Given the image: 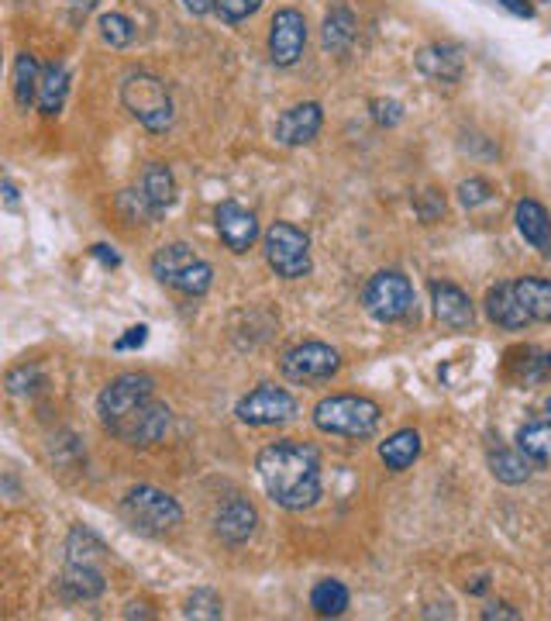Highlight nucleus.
Segmentation results:
<instances>
[{
    "mask_svg": "<svg viewBox=\"0 0 551 621\" xmlns=\"http://www.w3.org/2000/svg\"><path fill=\"white\" fill-rule=\"evenodd\" d=\"M490 470H493V477H497L500 483L517 487V483H528V477H531V459H528L521 449H503V446H497V449L490 452Z\"/></svg>",
    "mask_w": 551,
    "mask_h": 621,
    "instance_id": "nucleus-27",
    "label": "nucleus"
},
{
    "mask_svg": "<svg viewBox=\"0 0 551 621\" xmlns=\"http://www.w3.org/2000/svg\"><path fill=\"white\" fill-rule=\"evenodd\" d=\"M369 111H373V121L379 124V129H394V124L404 121V104H400V101H390V98L369 101Z\"/></svg>",
    "mask_w": 551,
    "mask_h": 621,
    "instance_id": "nucleus-36",
    "label": "nucleus"
},
{
    "mask_svg": "<svg viewBox=\"0 0 551 621\" xmlns=\"http://www.w3.org/2000/svg\"><path fill=\"white\" fill-rule=\"evenodd\" d=\"M170 421H173V411L166 408L162 400H145L142 408H135L132 415H124L118 425H111L108 431L114 439H121L124 446H155L162 435L170 431Z\"/></svg>",
    "mask_w": 551,
    "mask_h": 621,
    "instance_id": "nucleus-11",
    "label": "nucleus"
},
{
    "mask_svg": "<svg viewBox=\"0 0 551 621\" xmlns=\"http://www.w3.org/2000/svg\"><path fill=\"white\" fill-rule=\"evenodd\" d=\"M4 201H8V207H18V186L11 180H4Z\"/></svg>",
    "mask_w": 551,
    "mask_h": 621,
    "instance_id": "nucleus-45",
    "label": "nucleus"
},
{
    "mask_svg": "<svg viewBox=\"0 0 551 621\" xmlns=\"http://www.w3.org/2000/svg\"><path fill=\"white\" fill-rule=\"evenodd\" d=\"M255 525H258V511L245 497H232V501H224L214 515V536L224 546H245L255 536Z\"/></svg>",
    "mask_w": 551,
    "mask_h": 621,
    "instance_id": "nucleus-15",
    "label": "nucleus"
},
{
    "mask_svg": "<svg viewBox=\"0 0 551 621\" xmlns=\"http://www.w3.org/2000/svg\"><path fill=\"white\" fill-rule=\"evenodd\" d=\"M379 404L359 394H335L324 397L314 408V425L324 435H341V439H369L379 425Z\"/></svg>",
    "mask_w": 551,
    "mask_h": 621,
    "instance_id": "nucleus-4",
    "label": "nucleus"
},
{
    "mask_svg": "<svg viewBox=\"0 0 551 621\" xmlns=\"http://www.w3.org/2000/svg\"><path fill=\"white\" fill-rule=\"evenodd\" d=\"M118 207L121 214L127 217L132 225H145V222H155V207L149 204V197L142 194V186H132V191H121L118 194Z\"/></svg>",
    "mask_w": 551,
    "mask_h": 621,
    "instance_id": "nucleus-30",
    "label": "nucleus"
},
{
    "mask_svg": "<svg viewBox=\"0 0 551 621\" xmlns=\"http://www.w3.org/2000/svg\"><path fill=\"white\" fill-rule=\"evenodd\" d=\"M67 552H70V563H90L93 556L104 552V542L96 539L90 528H73L70 542H67Z\"/></svg>",
    "mask_w": 551,
    "mask_h": 621,
    "instance_id": "nucleus-32",
    "label": "nucleus"
},
{
    "mask_svg": "<svg viewBox=\"0 0 551 621\" xmlns=\"http://www.w3.org/2000/svg\"><path fill=\"white\" fill-rule=\"evenodd\" d=\"M104 573L90 563H70V570L62 573V594L70 601H96L104 594Z\"/></svg>",
    "mask_w": 551,
    "mask_h": 621,
    "instance_id": "nucleus-23",
    "label": "nucleus"
},
{
    "mask_svg": "<svg viewBox=\"0 0 551 621\" xmlns=\"http://www.w3.org/2000/svg\"><path fill=\"white\" fill-rule=\"evenodd\" d=\"M101 35L111 49H127L135 42V24H132V18L111 11V14L101 18Z\"/></svg>",
    "mask_w": 551,
    "mask_h": 621,
    "instance_id": "nucleus-31",
    "label": "nucleus"
},
{
    "mask_svg": "<svg viewBox=\"0 0 551 621\" xmlns=\"http://www.w3.org/2000/svg\"><path fill=\"white\" fill-rule=\"evenodd\" d=\"M152 276L162 287H173L186 297H204L214 284V269L207 259H201L190 245L183 242H170L155 248L152 256Z\"/></svg>",
    "mask_w": 551,
    "mask_h": 621,
    "instance_id": "nucleus-3",
    "label": "nucleus"
},
{
    "mask_svg": "<svg viewBox=\"0 0 551 621\" xmlns=\"http://www.w3.org/2000/svg\"><path fill=\"white\" fill-rule=\"evenodd\" d=\"M513 217H517V232H521V238H524L528 245H534V248H544V242H548V235H551V217H548V211H544L538 201L524 197L521 204H517Z\"/></svg>",
    "mask_w": 551,
    "mask_h": 621,
    "instance_id": "nucleus-25",
    "label": "nucleus"
},
{
    "mask_svg": "<svg viewBox=\"0 0 551 621\" xmlns=\"http://www.w3.org/2000/svg\"><path fill=\"white\" fill-rule=\"evenodd\" d=\"M96 4H101V0H70V18H73V24H80Z\"/></svg>",
    "mask_w": 551,
    "mask_h": 621,
    "instance_id": "nucleus-42",
    "label": "nucleus"
},
{
    "mask_svg": "<svg viewBox=\"0 0 551 621\" xmlns=\"http://www.w3.org/2000/svg\"><path fill=\"white\" fill-rule=\"evenodd\" d=\"M486 318H490L493 325H500V328H507V332H521V328L534 325L528 318L521 297H517L513 284H497L490 294H486Z\"/></svg>",
    "mask_w": 551,
    "mask_h": 621,
    "instance_id": "nucleus-18",
    "label": "nucleus"
},
{
    "mask_svg": "<svg viewBox=\"0 0 551 621\" xmlns=\"http://www.w3.org/2000/svg\"><path fill=\"white\" fill-rule=\"evenodd\" d=\"M42 70H45V67H39V59L31 55V52H18V59H14V101H18L21 108L39 104Z\"/></svg>",
    "mask_w": 551,
    "mask_h": 621,
    "instance_id": "nucleus-26",
    "label": "nucleus"
},
{
    "mask_svg": "<svg viewBox=\"0 0 551 621\" xmlns=\"http://www.w3.org/2000/svg\"><path fill=\"white\" fill-rule=\"evenodd\" d=\"M186 618H221L224 614V601L214 594V590H193L186 598V608H183Z\"/></svg>",
    "mask_w": 551,
    "mask_h": 621,
    "instance_id": "nucleus-33",
    "label": "nucleus"
},
{
    "mask_svg": "<svg viewBox=\"0 0 551 621\" xmlns=\"http://www.w3.org/2000/svg\"><path fill=\"white\" fill-rule=\"evenodd\" d=\"M263 253L276 276L304 279L310 273V238L289 222H276L263 235Z\"/></svg>",
    "mask_w": 551,
    "mask_h": 621,
    "instance_id": "nucleus-6",
    "label": "nucleus"
},
{
    "mask_svg": "<svg viewBox=\"0 0 551 621\" xmlns=\"http://www.w3.org/2000/svg\"><path fill=\"white\" fill-rule=\"evenodd\" d=\"M341 369V356L324 346V342H300V346L286 349L279 359V373L289 384H320L331 380Z\"/></svg>",
    "mask_w": 551,
    "mask_h": 621,
    "instance_id": "nucleus-9",
    "label": "nucleus"
},
{
    "mask_svg": "<svg viewBox=\"0 0 551 621\" xmlns=\"http://www.w3.org/2000/svg\"><path fill=\"white\" fill-rule=\"evenodd\" d=\"M155 397V380L145 377V373H121V377H114L101 397H96V415H101L104 428L118 425L124 415H132L135 408H142L145 400Z\"/></svg>",
    "mask_w": 551,
    "mask_h": 621,
    "instance_id": "nucleus-8",
    "label": "nucleus"
},
{
    "mask_svg": "<svg viewBox=\"0 0 551 621\" xmlns=\"http://www.w3.org/2000/svg\"><path fill=\"white\" fill-rule=\"evenodd\" d=\"M258 8H263V0H217L214 14L224 24H238V21H248Z\"/></svg>",
    "mask_w": 551,
    "mask_h": 621,
    "instance_id": "nucleus-34",
    "label": "nucleus"
},
{
    "mask_svg": "<svg viewBox=\"0 0 551 621\" xmlns=\"http://www.w3.org/2000/svg\"><path fill=\"white\" fill-rule=\"evenodd\" d=\"M238 421L245 425H255V428H266V425H283L297 415V397L283 390V387H273V384H263L255 387L252 394H245L235 408Z\"/></svg>",
    "mask_w": 551,
    "mask_h": 621,
    "instance_id": "nucleus-10",
    "label": "nucleus"
},
{
    "mask_svg": "<svg viewBox=\"0 0 551 621\" xmlns=\"http://www.w3.org/2000/svg\"><path fill=\"white\" fill-rule=\"evenodd\" d=\"M517 287V297H521L528 318L538 322V325H551V279H541V276H521L513 279Z\"/></svg>",
    "mask_w": 551,
    "mask_h": 621,
    "instance_id": "nucleus-22",
    "label": "nucleus"
},
{
    "mask_svg": "<svg viewBox=\"0 0 551 621\" xmlns=\"http://www.w3.org/2000/svg\"><path fill=\"white\" fill-rule=\"evenodd\" d=\"M517 449L538 466H551V421L524 425L521 431H517Z\"/></svg>",
    "mask_w": 551,
    "mask_h": 621,
    "instance_id": "nucleus-28",
    "label": "nucleus"
},
{
    "mask_svg": "<svg viewBox=\"0 0 551 621\" xmlns=\"http://www.w3.org/2000/svg\"><path fill=\"white\" fill-rule=\"evenodd\" d=\"M497 4L500 8H507L510 14H517V18H534V4H531V0H497Z\"/></svg>",
    "mask_w": 551,
    "mask_h": 621,
    "instance_id": "nucleus-41",
    "label": "nucleus"
},
{
    "mask_svg": "<svg viewBox=\"0 0 551 621\" xmlns=\"http://www.w3.org/2000/svg\"><path fill=\"white\" fill-rule=\"evenodd\" d=\"M307 45V18L297 8H283L273 14L269 24V59L279 70L297 67Z\"/></svg>",
    "mask_w": 551,
    "mask_h": 621,
    "instance_id": "nucleus-12",
    "label": "nucleus"
},
{
    "mask_svg": "<svg viewBox=\"0 0 551 621\" xmlns=\"http://www.w3.org/2000/svg\"><path fill=\"white\" fill-rule=\"evenodd\" d=\"M183 8L193 14V18H204L217 8V0H183Z\"/></svg>",
    "mask_w": 551,
    "mask_h": 621,
    "instance_id": "nucleus-43",
    "label": "nucleus"
},
{
    "mask_svg": "<svg viewBox=\"0 0 551 621\" xmlns=\"http://www.w3.org/2000/svg\"><path fill=\"white\" fill-rule=\"evenodd\" d=\"M459 201H462V207H482V204H490L493 201V186L486 183L482 176H472V180H466V183H459Z\"/></svg>",
    "mask_w": 551,
    "mask_h": 621,
    "instance_id": "nucleus-35",
    "label": "nucleus"
},
{
    "mask_svg": "<svg viewBox=\"0 0 551 621\" xmlns=\"http://www.w3.org/2000/svg\"><path fill=\"white\" fill-rule=\"evenodd\" d=\"M363 304H366L369 315L382 325L404 322L414 310V287H410V279L404 273L382 269V273L369 276V284L363 287Z\"/></svg>",
    "mask_w": 551,
    "mask_h": 621,
    "instance_id": "nucleus-7",
    "label": "nucleus"
},
{
    "mask_svg": "<svg viewBox=\"0 0 551 621\" xmlns=\"http://www.w3.org/2000/svg\"><path fill=\"white\" fill-rule=\"evenodd\" d=\"M310 608L320 614V618H338L345 614L348 608V587L341 580H320L314 590H310Z\"/></svg>",
    "mask_w": 551,
    "mask_h": 621,
    "instance_id": "nucleus-29",
    "label": "nucleus"
},
{
    "mask_svg": "<svg viewBox=\"0 0 551 621\" xmlns=\"http://www.w3.org/2000/svg\"><path fill=\"white\" fill-rule=\"evenodd\" d=\"M142 194L149 197V204L155 207V214L162 217L173 204H176V176L166 163H149L145 176H142Z\"/></svg>",
    "mask_w": 551,
    "mask_h": 621,
    "instance_id": "nucleus-20",
    "label": "nucleus"
},
{
    "mask_svg": "<svg viewBox=\"0 0 551 621\" xmlns=\"http://www.w3.org/2000/svg\"><path fill=\"white\" fill-rule=\"evenodd\" d=\"M70 98V70L62 62H49L42 70V83H39V111L45 118H55Z\"/></svg>",
    "mask_w": 551,
    "mask_h": 621,
    "instance_id": "nucleus-21",
    "label": "nucleus"
},
{
    "mask_svg": "<svg viewBox=\"0 0 551 621\" xmlns=\"http://www.w3.org/2000/svg\"><path fill=\"white\" fill-rule=\"evenodd\" d=\"M417 214H420V222H438V217L445 214V201H441V194L438 191H425L417 197Z\"/></svg>",
    "mask_w": 551,
    "mask_h": 621,
    "instance_id": "nucleus-37",
    "label": "nucleus"
},
{
    "mask_svg": "<svg viewBox=\"0 0 551 621\" xmlns=\"http://www.w3.org/2000/svg\"><path fill=\"white\" fill-rule=\"evenodd\" d=\"M431 304H435V318L451 328V332H466L476 322V310L466 291H459L456 284H431Z\"/></svg>",
    "mask_w": 551,
    "mask_h": 621,
    "instance_id": "nucleus-16",
    "label": "nucleus"
},
{
    "mask_svg": "<svg viewBox=\"0 0 551 621\" xmlns=\"http://www.w3.org/2000/svg\"><path fill=\"white\" fill-rule=\"evenodd\" d=\"M258 480H263L269 501L283 511H307L320 497V459L310 446L279 439L266 446L255 459Z\"/></svg>",
    "mask_w": 551,
    "mask_h": 621,
    "instance_id": "nucleus-1",
    "label": "nucleus"
},
{
    "mask_svg": "<svg viewBox=\"0 0 551 621\" xmlns=\"http://www.w3.org/2000/svg\"><path fill=\"white\" fill-rule=\"evenodd\" d=\"M31 384H39V369L35 366H18L8 373V390L11 394H28V390H35Z\"/></svg>",
    "mask_w": 551,
    "mask_h": 621,
    "instance_id": "nucleus-38",
    "label": "nucleus"
},
{
    "mask_svg": "<svg viewBox=\"0 0 551 621\" xmlns=\"http://www.w3.org/2000/svg\"><path fill=\"white\" fill-rule=\"evenodd\" d=\"M414 67L435 83H456L462 77V49L448 42L425 45L414 55Z\"/></svg>",
    "mask_w": 551,
    "mask_h": 621,
    "instance_id": "nucleus-17",
    "label": "nucleus"
},
{
    "mask_svg": "<svg viewBox=\"0 0 551 621\" xmlns=\"http://www.w3.org/2000/svg\"><path fill=\"white\" fill-rule=\"evenodd\" d=\"M121 515L142 536H166V532H173V528H180V521H183V508H180L176 497L159 490V487H149V483L132 487L124 493Z\"/></svg>",
    "mask_w": 551,
    "mask_h": 621,
    "instance_id": "nucleus-5",
    "label": "nucleus"
},
{
    "mask_svg": "<svg viewBox=\"0 0 551 621\" xmlns=\"http://www.w3.org/2000/svg\"><path fill=\"white\" fill-rule=\"evenodd\" d=\"M214 225H217V235L221 242L232 248V253H248V248L255 245L258 238V222H255V214L235 201H224L217 204L214 211Z\"/></svg>",
    "mask_w": 551,
    "mask_h": 621,
    "instance_id": "nucleus-14",
    "label": "nucleus"
},
{
    "mask_svg": "<svg viewBox=\"0 0 551 621\" xmlns=\"http://www.w3.org/2000/svg\"><path fill=\"white\" fill-rule=\"evenodd\" d=\"M320 124H324V111L317 101H304V104H294V108H286L279 118H276V142L279 145H289V149H297V145H307L317 139L320 132Z\"/></svg>",
    "mask_w": 551,
    "mask_h": 621,
    "instance_id": "nucleus-13",
    "label": "nucleus"
},
{
    "mask_svg": "<svg viewBox=\"0 0 551 621\" xmlns=\"http://www.w3.org/2000/svg\"><path fill=\"white\" fill-rule=\"evenodd\" d=\"M417 456H420V431H414V428L394 431L390 439L379 446V459L386 462V470H394V474L410 470V466L417 462Z\"/></svg>",
    "mask_w": 551,
    "mask_h": 621,
    "instance_id": "nucleus-19",
    "label": "nucleus"
},
{
    "mask_svg": "<svg viewBox=\"0 0 551 621\" xmlns=\"http://www.w3.org/2000/svg\"><path fill=\"white\" fill-rule=\"evenodd\" d=\"M145 338H149V328H145V325H135V328H127V335L118 338V349H121V353H124V349H139V346H145Z\"/></svg>",
    "mask_w": 551,
    "mask_h": 621,
    "instance_id": "nucleus-39",
    "label": "nucleus"
},
{
    "mask_svg": "<svg viewBox=\"0 0 551 621\" xmlns=\"http://www.w3.org/2000/svg\"><path fill=\"white\" fill-rule=\"evenodd\" d=\"M90 256H93V259H101V263H104L108 269L121 266V256L114 253V248H111V245H104V242H96V245L90 248Z\"/></svg>",
    "mask_w": 551,
    "mask_h": 621,
    "instance_id": "nucleus-40",
    "label": "nucleus"
},
{
    "mask_svg": "<svg viewBox=\"0 0 551 621\" xmlns=\"http://www.w3.org/2000/svg\"><path fill=\"white\" fill-rule=\"evenodd\" d=\"M121 104L152 135L170 132L176 121V104L166 80H159L149 70H132L121 80Z\"/></svg>",
    "mask_w": 551,
    "mask_h": 621,
    "instance_id": "nucleus-2",
    "label": "nucleus"
},
{
    "mask_svg": "<svg viewBox=\"0 0 551 621\" xmlns=\"http://www.w3.org/2000/svg\"><path fill=\"white\" fill-rule=\"evenodd\" d=\"M541 253H544V256L551 259V235H548V242H544V248H541Z\"/></svg>",
    "mask_w": 551,
    "mask_h": 621,
    "instance_id": "nucleus-46",
    "label": "nucleus"
},
{
    "mask_svg": "<svg viewBox=\"0 0 551 621\" xmlns=\"http://www.w3.org/2000/svg\"><path fill=\"white\" fill-rule=\"evenodd\" d=\"M320 39H324V49H328L331 55H345L351 49V42H355V14H351L348 4H335L328 11Z\"/></svg>",
    "mask_w": 551,
    "mask_h": 621,
    "instance_id": "nucleus-24",
    "label": "nucleus"
},
{
    "mask_svg": "<svg viewBox=\"0 0 551 621\" xmlns=\"http://www.w3.org/2000/svg\"><path fill=\"white\" fill-rule=\"evenodd\" d=\"M486 621H493V618H521V611H510V604H493V608H486L482 611Z\"/></svg>",
    "mask_w": 551,
    "mask_h": 621,
    "instance_id": "nucleus-44",
    "label": "nucleus"
}]
</instances>
